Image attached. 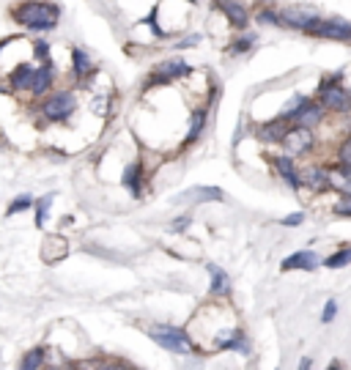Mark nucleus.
Returning <instances> with one entry per match:
<instances>
[{"label":"nucleus","mask_w":351,"mask_h":370,"mask_svg":"<svg viewBox=\"0 0 351 370\" xmlns=\"http://www.w3.org/2000/svg\"><path fill=\"white\" fill-rule=\"evenodd\" d=\"M143 332L154 340V345H160L162 351H167V354H176V357H192V354H198L184 327L154 321V324H149Z\"/></svg>","instance_id":"nucleus-5"},{"label":"nucleus","mask_w":351,"mask_h":370,"mask_svg":"<svg viewBox=\"0 0 351 370\" xmlns=\"http://www.w3.org/2000/svg\"><path fill=\"white\" fill-rule=\"evenodd\" d=\"M104 370H137V368L129 359H124V357H110V362H107Z\"/></svg>","instance_id":"nucleus-38"},{"label":"nucleus","mask_w":351,"mask_h":370,"mask_svg":"<svg viewBox=\"0 0 351 370\" xmlns=\"http://www.w3.org/2000/svg\"><path fill=\"white\" fill-rule=\"evenodd\" d=\"M321 14L316 6H308V3H294V6H286L280 8V22L283 28H294V31L308 33V28L313 22H319Z\"/></svg>","instance_id":"nucleus-12"},{"label":"nucleus","mask_w":351,"mask_h":370,"mask_svg":"<svg viewBox=\"0 0 351 370\" xmlns=\"http://www.w3.org/2000/svg\"><path fill=\"white\" fill-rule=\"evenodd\" d=\"M256 22L258 25H275V28H283L280 22V11L275 6H261L256 11Z\"/></svg>","instance_id":"nucleus-30"},{"label":"nucleus","mask_w":351,"mask_h":370,"mask_svg":"<svg viewBox=\"0 0 351 370\" xmlns=\"http://www.w3.org/2000/svg\"><path fill=\"white\" fill-rule=\"evenodd\" d=\"M324 116H326V110L321 107L316 99H305V104L296 110V116L291 118V123L294 126H305V129H319Z\"/></svg>","instance_id":"nucleus-19"},{"label":"nucleus","mask_w":351,"mask_h":370,"mask_svg":"<svg viewBox=\"0 0 351 370\" xmlns=\"http://www.w3.org/2000/svg\"><path fill=\"white\" fill-rule=\"evenodd\" d=\"M206 126H209V104H195L190 110V116H187V129H184V135H181V151H187L192 149L200 137H203V132H206Z\"/></svg>","instance_id":"nucleus-13"},{"label":"nucleus","mask_w":351,"mask_h":370,"mask_svg":"<svg viewBox=\"0 0 351 370\" xmlns=\"http://www.w3.org/2000/svg\"><path fill=\"white\" fill-rule=\"evenodd\" d=\"M206 272H209V299H223V302H228L230 299V291H233L230 275L225 272L223 266H217V263H206Z\"/></svg>","instance_id":"nucleus-17"},{"label":"nucleus","mask_w":351,"mask_h":370,"mask_svg":"<svg viewBox=\"0 0 351 370\" xmlns=\"http://www.w3.org/2000/svg\"><path fill=\"white\" fill-rule=\"evenodd\" d=\"M184 329L198 354H220V351H236L242 357L253 354L250 338L236 310L223 299H209L203 308H198Z\"/></svg>","instance_id":"nucleus-1"},{"label":"nucleus","mask_w":351,"mask_h":370,"mask_svg":"<svg viewBox=\"0 0 351 370\" xmlns=\"http://www.w3.org/2000/svg\"><path fill=\"white\" fill-rule=\"evenodd\" d=\"M33 203H36V198H33L31 192L14 195V198L8 200V206H6V217H17V214H22V212H31Z\"/></svg>","instance_id":"nucleus-28"},{"label":"nucleus","mask_w":351,"mask_h":370,"mask_svg":"<svg viewBox=\"0 0 351 370\" xmlns=\"http://www.w3.org/2000/svg\"><path fill=\"white\" fill-rule=\"evenodd\" d=\"M55 192H47V195H41V198H36V203H33V225L39 228V231H44V225L50 222V212H53V203H55Z\"/></svg>","instance_id":"nucleus-26"},{"label":"nucleus","mask_w":351,"mask_h":370,"mask_svg":"<svg viewBox=\"0 0 351 370\" xmlns=\"http://www.w3.org/2000/svg\"><path fill=\"white\" fill-rule=\"evenodd\" d=\"M338 165L343 167H351V135L338 146Z\"/></svg>","instance_id":"nucleus-35"},{"label":"nucleus","mask_w":351,"mask_h":370,"mask_svg":"<svg viewBox=\"0 0 351 370\" xmlns=\"http://www.w3.org/2000/svg\"><path fill=\"white\" fill-rule=\"evenodd\" d=\"M296 370H313V359H310V357H302V359H299V368Z\"/></svg>","instance_id":"nucleus-40"},{"label":"nucleus","mask_w":351,"mask_h":370,"mask_svg":"<svg viewBox=\"0 0 351 370\" xmlns=\"http://www.w3.org/2000/svg\"><path fill=\"white\" fill-rule=\"evenodd\" d=\"M335 315H338V302L335 299H326V305L321 310V324H332Z\"/></svg>","instance_id":"nucleus-36"},{"label":"nucleus","mask_w":351,"mask_h":370,"mask_svg":"<svg viewBox=\"0 0 351 370\" xmlns=\"http://www.w3.org/2000/svg\"><path fill=\"white\" fill-rule=\"evenodd\" d=\"M261 3H263V6H272V3H275V0H261Z\"/></svg>","instance_id":"nucleus-43"},{"label":"nucleus","mask_w":351,"mask_h":370,"mask_svg":"<svg viewBox=\"0 0 351 370\" xmlns=\"http://www.w3.org/2000/svg\"><path fill=\"white\" fill-rule=\"evenodd\" d=\"M184 3H187V6H195V3H198V0H184Z\"/></svg>","instance_id":"nucleus-44"},{"label":"nucleus","mask_w":351,"mask_h":370,"mask_svg":"<svg viewBox=\"0 0 351 370\" xmlns=\"http://www.w3.org/2000/svg\"><path fill=\"white\" fill-rule=\"evenodd\" d=\"M269 165H272V170H275V176L288 184L294 192L296 189H302V170L296 167V159L288 154H272L269 156Z\"/></svg>","instance_id":"nucleus-15"},{"label":"nucleus","mask_w":351,"mask_h":370,"mask_svg":"<svg viewBox=\"0 0 351 370\" xmlns=\"http://www.w3.org/2000/svg\"><path fill=\"white\" fill-rule=\"evenodd\" d=\"M326 370H343V365H340V362H338V359H332V362H329V365H326Z\"/></svg>","instance_id":"nucleus-41"},{"label":"nucleus","mask_w":351,"mask_h":370,"mask_svg":"<svg viewBox=\"0 0 351 370\" xmlns=\"http://www.w3.org/2000/svg\"><path fill=\"white\" fill-rule=\"evenodd\" d=\"M200 41H203V36H200V33H190V36H181V39H176L170 47L179 53V50H192V47H198Z\"/></svg>","instance_id":"nucleus-33"},{"label":"nucleus","mask_w":351,"mask_h":370,"mask_svg":"<svg viewBox=\"0 0 351 370\" xmlns=\"http://www.w3.org/2000/svg\"><path fill=\"white\" fill-rule=\"evenodd\" d=\"M192 74H195V69H192V66L184 61V58H179V55H173V58H165V61L154 63V69L146 74V80H143V91L173 88V85H179V83L190 80Z\"/></svg>","instance_id":"nucleus-4"},{"label":"nucleus","mask_w":351,"mask_h":370,"mask_svg":"<svg viewBox=\"0 0 351 370\" xmlns=\"http://www.w3.org/2000/svg\"><path fill=\"white\" fill-rule=\"evenodd\" d=\"M326 176H329V189L332 192H338L340 198L351 195V167L332 165V167H326Z\"/></svg>","instance_id":"nucleus-24"},{"label":"nucleus","mask_w":351,"mask_h":370,"mask_svg":"<svg viewBox=\"0 0 351 370\" xmlns=\"http://www.w3.org/2000/svg\"><path fill=\"white\" fill-rule=\"evenodd\" d=\"M319 263H321L319 255H316L313 249H299V252H294V255L283 258L280 269H283V272H316Z\"/></svg>","instance_id":"nucleus-20"},{"label":"nucleus","mask_w":351,"mask_h":370,"mask_svg":"<svg viewBox=\"0 0 351 370\" xmlns=\"http://www.w3.org/2000/svg\"><path fill=\"white\" fill-rule=\"evenodd\" d=\"M214 8L223 14L225 20H228V25L236 28V31H247V25L253 20V14H250V8H247L245 0H214Z\"/></svg>","instance_id":"nucleus-14"},{"label":"nucleus","mask_w":351,"mask_h":370,"mask_svg":"<svg viewBox=\"0 0 351 370\" xmlns=\"http://www.w3.org/2000/svg\"><path fill=\"white\" fill-rule=\"evenodd\" d=\"M302 222H305V212H294V214H288V217L280 219V225H283V228H299Z\"/></svg>","instance_id":"nucleus-39"},{"label":"nucleus","mask_w":351,"mask_h":370,"mask_svg":"<svg viewBox=\"0 0 351 370\" xmlns=\"http://www.w3.org/2000/svg\"><path fill=\"white\" fill-rule=\"evenodd\" d=\"M349 263H351V247H343V249L332 252V255L324 261L326 269H343V266H349Z\"/></svg>","instance_id":"nucleus-32"},{"label":"nucleus","mask_w":351,"mask_h":370,"mask_svg":"<svg viewBox=\"0 0 351 370\" xmlns=\"http://www.w3.org/2000/svg\"><path fill=\"white\" fill-rule=\"evenodd\" d=\"M41 370H66V368H61V365H44Z\"/></svg>","instance_id":"nucleus-42"},{"label":"nucleus","mask_w":351,"mask_h":370,"mask_svg":"<svg viewBox=\"0 0 351 370\" xmlns=\"http://www.w3.org/2000/svg\"><path fill=\"white\" fill-rule=\"evenodd\" d=\"M31 58L36 63H50V61H55L53 58V44L41 36V39H33L31 41Z\"/></svg>","instance_id":"nucleus-29"},{"label":"nucleus","mask_w":351,"mask_h":370,"mask_svg":"<svg viewBox=\"0 0 351 370\" xmlns=\"http://www.w3.org/2000/svg\"><path fill=\"white\" fill-rule=\"evenodd\" d=\"M58 77H61V71H58L55 61L36 63L31 91H28V99H31V104H33V102H39V99H44L47 93L55 91V88H58Z\"/></svg>","instance_id":"nucleus-11"},{"label":"nucleus","mask_w":351,"mask_h":370,"mask_svg":"<svg viewBox=\"0 0 351 370\" xmlns=\"http://www.w3.org/2000/svg\"><path fill=\"white\" fill-rule=\"evenodd\" d=\"M44 365H50V345H33L28 351H22L17 370H41Z\"/></svg>","instance_id":"nucleus-23"},{"label":"nucleus","mask_w":351,"mask_h":370,"mask_svg":"<svg viewBox=\"0 0 351 370\" xmlns=\"http://www.w3.org/2000/svg\"><path fill=\"white\" fill-rule=\"evenodd\" d=\"M225 192L220 186H209V184H200V186H190V189H184L176 200L179 203H217V200H223Z\"/></svg>","instance_id":"nucleus-21"},{"label":"nucleus","mask_w":351,"mask_h":370,"mask_svg":"<svg viewBox=\"0 0 351 370\" xmlns=\"http://www.w3.org/2000/svg\"><path fill=\"white\" fill-rule=\"evenodd\" d=\"M190 225H192V214H181L167 225V231H170V233H176V236H181V233H187V231H190Z\"/></svg>","instance_id":"nucleus-34"},{"label":"nucleus","mask_w":351,"mask_h":370,"mask_svg":"<svg viewBox=\"0 0 351 370\" xmlns=\"http://www.w3.org/2000/svg\"><path fill=\"white\" fill-rule=\"evenodd\" d=\"M332 212L338 217H351V195H343V198L332 206Z\"/></svg>","instance_id":"nucleus-37"},{"label":"nucleus","mask_w":351,"mask_h":370,"mask_svg":"<svg viewBox=\"0 0 351 370\" xmlns=\"http://www.w3.org/2000/svg\"><path fill=\"white\" fill-rule=\"evenodd\" d=\"M69 61H71V66H69L71 88H85L96 74H99L96 61L88 55V50H83V47H71V50H69Z\"/></svg>","instance_id":"nucleus-8"},{"label":"nucleus","mask_w":351,"mask_h":370,"mask_svg":"<svg viewBox=\"0 0 351 370\" xmlns=\"http://www.w3.org/2000/svg\"><path fill=\"white\" fill-rule=\"evenodd\" d=\"M308 36L332 39V41H351V22H346V20H319L308 28Z\"/></svg>","instance_id":"nucleus-16"},{"label":"nucleus","mask_w":351,"mask_h":370,"mask_svg":"<svg viewBox=\"0 0 351 370\" xmlns=\"http://www.w3.org/2000/svg\"><path fill=\"white\" fill-rule=\"evenodd\" d=\"M61 3L55 0H17L8 6V17L11 22H17L22 31L36 33V36H47L61 25Z\"/></svg>","instance_id":"nucleus-2"},{"label":"nucleus","mask_w":351,"mask_h":370,"mask_svg":"<svg viewBox=\"0 0 351 370\" xmlns=\"http://www.w3.org/2000/svg\"><path fill=\"white\" fill-rule=\"evenodd\" d=\"M107 362H110V354H88V357L69 359L66 370H104Z\"/></svg>","instance_id":"nucleus-27"},{"label":"nucleus","mask_w":351,"mask_h":370,"mask_svg":"<svg viewBox=\"0 0 351 370\" xmlns=\"http://www.w3.org/2000/svg\"><path fill=\"white\" fill-rule=\"evenodd\" d=\"M33 116L39 126H71L74 118L80 116V96L77 88H55L53 93H47L44 99L31 104Z\"/></svg>","instance_id":"nucleus-3"},{"label":"nucleus","mask_w":351,"mask_h":370,"mask_svg":"<svg viewBox=\"0 0 351 370\" xmlns=\"http://www.w3.org/2000/svg\"><path fill=\"white\" fill-rule=\"evenodd\" d=\"M288 123L283 118H272V121H263L256 126V137L266 146H280L283 137H286Z\"/></svg>","instance_id":"nucleus-22"},{"label":"nucleus","mask_w":351,"mask_h":370,"mask_svg":"<svg viewBox=\"0 0 351 370\" xmlns=\"http://www.w3.org/2000/svg\"><path fill=\"white\" fill-rule=\"evenodd\" d=\"M33 71H36V61H20L14 63L11 69H8V74L3 77V83H0V91L11 93V96H28L31 91V83H33Z\"/></svg>","instance_id":"nucleus-9"},{"label":"nucleus","mask_w":351,"mask_h":370,"mask_svg":"<svg viewBox=\"0 0 351 370\" xmlns=\"http://www.w3.org/2000/svg\"><path fill=\"white\" fill-rule=\"evenodd\" d=\"M118 181L127 189V195L132 200H143L146 198V189L151 184V170L146 167L143 154L129 156L124 162V167H121V173H118Z\"/></svg>","instance_id":"nucleus-6"},{"label":"nucleus","mask_w":351,"mask_h":370,"mask_svg":"<svg viewBox=\"0 0 351 370\" xmlns=\"http://www.w3.org/2000/svg\"><path fill=\"white\" fill-rule=\"evenodd\" d=\"M39 252H41V261L44 263L55 266V263H61L66 255H69V239L61 236V233H50V236H44Z\"/></svg>","instance_id":"nucleus-18"},{"label":"nucleus","mask_w":351,"mask_h":370,"mask_svg":"<svg viewBox=\"0 0 351 370\" xmlns=\"http://www.w3.org/2000/svg\"><path fill=\"white\" fill-rule=\"evenodd\" d=\"M302 186H308L310 192H326V189H329L326 167H321V165L305 167V170H302Z\"/></svg>","instance_id":"nucleus-25"},{"label":"nucleus","mask_w":351,"mask_h":370,"mask_svg":"<svg viewBox=\"0 0 351 370\" xmlns=\"http://www.w3.org/2000/svg\"><path fill=\"white\" fill-rule=\"evenodd\" d=\"M280 149H283V154L294 156V159L308 156L313 149H316V132H313V129H305V126H294V123H288L286 137H283Z\"/></svg>","instance_id":"nucleus-10"},{"label":"nucleus","mask_w":351,"mask_h":370,"mask_svg":"<svg viewBox=\"0 0 351 370\" xmlns=\"http://www.w3.org/2000/svg\"><path fill=\"white\" fill-rule=\"evenodd\" d=\"M253 44H256V36H253V33H242V36H236V39L230 41L228 53H230V55H245V53L253 50Z\"/></svg>","instance_id":"nucleus-31"},{"label":"nucleus","mask_w":351,"mask_h":370,"mask_svg":"<svg viewBox=\"0 0 351 370\" xmlns=\"http://www.w3.org/2000/svg\"><path fill=\"white\" fill-rule=\"evenodd\" d=\"M316 102L326 113H335V116H346L351 113V91L343 88L340 83V74H332V77H324L316 91Z\"/></svg>","instance_id":"nucleus-7"}]
</instances>
